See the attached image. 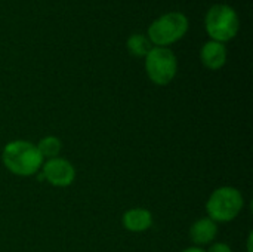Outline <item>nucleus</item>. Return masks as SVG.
Segmentation results:
<instances>
[{"label":"nucleus","mask_w":253,"mask_h":252,"mask_svg":"<svg viewBox=\"0 0 253 252\" xmlns=\"http://www.w3.org/2000/svg\"><path fill=\"white\" fill-rule=\"evenodd\" d=\"M1 162L10 174L18 177H31L42 169L44 160L36 144L25 140H13L4 146L1 151Z\"/></svg>","instance_id":"1"},{"label":"nucleus","mask_w":253,"mask_h":252,"mask_svg":"<svg viewBox=\"0 0 253 252\" xmlns=\"http://www.w3.org/2000/svg\"><path fill=\"white\" fill-rule=\"evenodd\" d=\"M245 208L242 192L231 186H224L212 192L206 202V212L215 223H230L236 220Z\"/></svg>","instance_id":"2"},{"label":"nucleus","mask_w":253,"mask_h":252,"mask_svg":"<svg viewBox=\"0 0 253 252\" xmlns=\"http://www.w3.org/2000/svg\"><path fill=\"white\" fill-rule=\"evenodd\" d=\"M188 27L187 15L182 12H168L150 24L147 37L153 46L169 48L187 34Z\"/></svg>","instance_id":"3"},{"label":"nucleus","mask_w":253,"mask_h":252,"mask_svg":"<svg viewBox=\"0 0 253 252\" xmlns=\"http://www.w3.org/2000/svg\"><path fill=\"white\" fill-rule=\"evenodd\" d=\"M205 27L211 40L225 43L233 40L240 28V19L236 9L225 3H216L209 7L205 16Z\"/></svg>","instance_id":"4"},{"label":"nucleus","mask_w":253,"mask_h":252,"mask_svg":"<svg viewBox=\"0 0 253 252\" xmlns=\"http://www.w3.org/2000/svg\"><path fill=\"white\" fill-rule=\"evenodd\" d=\"M145 73L157 86L169 85L178 73V59L169 48L153 46L145 55Z\"/></svg>","instance_id":"5"},{"label":"nucleus","mask_w":253,"mask_h":252,"mask_svg":"<svg viewBox=\"0 0 253 252\" xmlns=\"http://www.w3.org/2000/svg\"><path fill=\"white\" fill-rule=\"evenodd\" d=\"M42 175H39V181H47L53 187H68L76 180V168L74 165L64 159V157H55L44 160L42 165Z\"/></svg>","instance_id":"6"},{"label":"nucleus","mask_w":253,"mask_h":252,"mask_svg":"<svg viewBox=\"0 0 253 252\" xmlns=\"http://www.w3.org/2000/svg\"><path fill=\"white\" fill-rule=\"evenodd\" d=\"M227 46L215 40L206 42L200 49V61L209 70H221L227 62Z\"/></svg>","instance_id":"7"},{"label":"nucleus","mask_w":253,"mask_h":252,"mask_svg":"<svg viewBox=\"0 0 253 252\" xmlns=\"http://www.w3.org/2000/svg\"><path fill=\"white\" fill-rule=\"evenodd\" d=\"M216 236H218V223H215L209 217L199 218L190 227V239L199 248L213 244Z\"/></svg>","instance_id":"8"},{"label":"nucleus","mask_w":253,"mask_h":252,"mask_svg":"<svg viewBox=\"0 0 253 252\" xmlns=\"http://www.w3.org/2000/svg\"><path fill=\"white\" fill-rule=\"evenodd\" d=\"M123 227L132 233H142L151 229L153 214L145 208H132L123 214Z\"/></svg>","instance_id":"9"},{"label":"nucleus","mask_w":253,"mask_h":252,"mask_svg":"<svg viewBox=\"0 0 253 252\" xmlns=\"http://www.w3.org/2000/svg\"><path fill=\"white\" fill-rule=\"evenodd\" d=\"M127 50L132 56L136 58H145V55L151 50L153 45L148 40V37L142 33H133L129 36L127 42H126Z\"/></svg>","instance_id":"10"},{"label":"nucleus","mask_w":253,"mask_h":252,"mask_svg":"<svg viewBox=\"0 0 253 252\" xmlns=\"http://www.w3.org/2000/svg\"><path fill=\"white\" fill-rule=\"evenodd\" d=\"M36 146H37V150L42 154L43 160H49V159L59 157L61 150H62L61 140L58 137H53V135H47V137L42 138Z\"/></svg>","instance_id":"11"},{"label":"nucleus","mask_w":253,"mask_h":252,"mask_svg":"<svg viewBox=\"0 0 253 252\" xmlns=\"http://www.w3.org/2000/svg\"><path fill=\"white\" fill-rule=\"evenodd\" d=\"M206 252H233V250L225 242H213V244H211L209 250Z\"/></svg>","instance_id":"12"},{"label":"nucleus","mask_w":253,"mask_h":252,"mask_svg":"<svg viewBox=\"0 0 253 252\" xmlns=\"http://www.w3.org/2000/svg\"><path fill=\"white\" fill-rule=\"evenodd\" d=\"M181 252H206L203 248H199V247H190V248H187V250H184V251Z\"/></svg>","instance_id":"13"},{"label":"nucleus","mask_w":253,"mask_h":252,"mask_svg":"<svg viewBox=\"0 0 253 252\" xmlns=\"http://www.w3.org/2000/svg\"><path fill=\"white\" fill-rule=\"evenodd\" d=\"M252 232L249 233V236H248V252H252Z\"/></svg>","instance_id":"14"}]
</instances>
